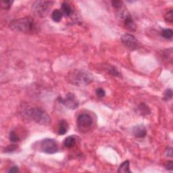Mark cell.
Instances as JSON below:
<instances>
[{
  "label": "cell",
  "instance_id": "8992f818",
  "mask_svg": "<svg viewBox=\"0 0 173 173\" xmlns=\"http://www.w3.org/2000/svg\"><path fill=\"white\" fill-rule=\"evenodd\" d=\"M41 151L48 154H53L58 151V146L56 141L52 139H45L41 142Z\"/></svg>",
  "mask_w": 173,
  "mask_h": 173
},
{
  "label": "cell",
  "instance_id": "5b68a950",
  "mask_svg": "<svg viewBox=\"0 0 173 173\" xmlns=\"http://www.w3.org/2000/svg\"><path fill=\"white\" fill-rule=\"evenodd\" d=\"M58 101L59 103H61V104H63L67 108L70 109V110H75L77 109L79 103L78 101L76 98V96L73 94V93H69L68 94L66 95L65 98H62V97L59 96L58 98Z\"/></svg>",
  "mask_w": 173,
  "mask_h": 173
},
{
  "label": "cell",
  "instance_id": "e0dca14e",
  "mask_svg": "<svg viewBox=\"0 0 173 173\" xmlns=\"http://www.w3.org/2000/svg\"><path fill=\"white\" fill-rule=\"evenodd\" d=\"M172 30L171 29H163L161 32V35L166 39H170L172 37Z\"/></svg>",
  "mask_w": 173,
  "mask_h": 173
},
{
  "label": "cell",
  "instance_id": "603a6c76",
  "mask_svg": "<svg viewBox=\"0 0 173 173\" xmlns=\"http://www.w3.org/2000/svg\"><path fill=\"white\" fill-rule=\"evenodd\" d=\"M112 5L116 10H120L123 8V3L121 1H112Z\"/></svg>",
  "mask_w": 173,
  "mask_h": 173
},
{
  "label": "cell",
  "instance_id": "d4e9b609",
  "mask_svg": "<svg viewBox=\"0 0 173 173\" xmlns=\"http://www.w3.org/2000/svg\"><path fill=\"white\" fill-rule=\"evenodd\" d=\"M109 72H110V74H112V76H115V77H119V72H118L115 68H111L109 70Z\"/></svg>",
  "mask_w": 173,
  "mask_h": 173
},
{
  "label": "cell",
  "instance_id": "30bf717a",
  "mask_svg": "<svg viewBox=\"0 0 173 173\" xmlns=\"http://www.w3.org/2000/svg\"><path fill=\"white\" fill-rule=\"evenodd\" d=\"M133 135L136 138H143L147 135L146 128L141 124L134 127L133 129Z\"/></svg>",
  "mask_w": 173,
  "mask_h": 173
},
{
  "label": "cell",
  "instance_id": "8fae6325",
  "mask_svg": "<svg viewBox=\"0 0 173 173\" xmlns=\"http://www.w3.org/2000/svg\"><path fill=\"white\" fill-rule=\"evenodd\" d=\"M61 11L62 14H63V15L69 16L73 12V10H72L71 6L68 3L63 2L61 6Z\"/></svg>",
  "mask_w": 173,
  "mask_h": 173
},
{
  "label": "cell",
  "instance_id": "2e32d148",
  "mask_svg": "<svg viewBox=\"0 0 173 173\" xmlns=\"http://www.w3.org/2000/svg\"><path fill=\"white\" fill-rule=\"evenodd\" d=\"M138 110H139V113L141 115H147L150 113V110L148 108L146 104H145L144 103H141V104L138 107Z\"/></svg>",
  "mask_w": 173,
  "mask_h": 173
},
{
  "label": "cell",
  "instance_id": "9a60e30c",
  "mask_svg": "<svg viewBox=\"0 0 173 173\" xmlns=\"http://www.w3.org/2000/svg\"><path fill=\"white\" fill-rule=\"evenodd\" d=\"M76 143V139L74 136H69L66 138L64 141V145L66 148H71Z\"/></svg>",
  "mask_w": 173,
  "mask_h": 173
},
{
  "label": "cell",
  "instance_id": "ffe728a7",
  "mask_svg": "<svg viewBox=\"0 0 173 173\" xmlns=\"http://www.w3.org/2000/svg\"><path fill=\"white\" fill-rule=\"evenodd\" d=\"M165 20L167 22L172 23L173 22V11L171 10L170 11H168L164 16Z\"/></svg>",
  "mask_w": 173,
  "mask_h": 173
},
{
  "label": "cell",
  "instance_id": "9c48e42d",
  "mask_svg": "<svg viewBox=\"0 0 173 173\" xmlns=\"http://www.w3.org/2000/svg\"><path fill=\"white\" fill-rule=\"evenodd\" d=\"M93 124L92 117L86 115V114H82L80 115L77 118V124L78 127L82 129H87L91 127Z\"/></svg>",
  "mask_w": 173,
  "mask_h": 173
},
{
  "label": "cell",
  "instance_id": "4316f807",
  "mask_svg": "<svg viewBox=\"0 0 173 173\" xmlns=\"http://www.w3.org/2000/svg\"><path fill=\"white\" fill-rule=\"evenodd\" d=\"M18 171H19L18 168V167H16V166H14V167H12L10 169V170L8 171V172H18Z\"/></svg>",
  "mask_w": 173,
  "mask_h": 173
},
{
  "label": "cell",
  "instance_id": "4fadbf2b",
  "mask_svg": "<svg viewBox=\"0 0 173 173\" xmlns=\"http://www.w3.org/2000/svg\"><path fill=\"white\" fill-rule=\"evenodd\" d=\"M130 162L129 160H126L123 162L122 164H120L119 169H118V172L121 173H130L131 171L129 168Z\"/></svg>",
  "mask_w": 173,
  "mask_h": 173
},
{
  "label": "cell",
  "instance_id": "5bb4252c",
  "mask_svg": "<svg viewBox=\"0 0 173 173\" xmlns=\"http://www.w3.org/2000/svg\"><path fill=\"white\" fill-rule=\"evenodd\" d=\"M62 16H63V14H62V11L60 10H54L52 13H51V18L56 22H59L61 21Z\"/></svg>",
  "mask_w": 173,
  "mask_h": 173
},
{
  "label": "cell",
  "instance_id": "cb8c5ba5",
  "mask_svg": "<svg viewBox=\"0 0 173 173\" xmlns=\"http://www.w3.org/2000/svg\"><path fill=\"white\" fill-rule=\"evenodd\" d=\"M96 95L100 98H103L106 95V92L102 88H98L96 90Z\"/></svg>",
  "mask_w": 173,
  "mask_h": 173
},
{
  "label": "cell",
  "instance_id": "7402d4cb",
  "mask_svg": "<svg viewBox=\"0 0 173 173\" xmlns=\"http://www.w3.org/2000/svg\"><path fill=\"white\" fill-rule=\"evenodd\" d=\"M18 148V145L16 144H12L9 145L7 146V147L5 149V152L6 153H10V152H13L15 150H16V149Z\"/></svg>",
  "mask_w": 173,
  "mask_h": 173
},
{
  "label": "cell",
  "instance_id": "d6986e66",
  "mask_svg": "<svg viewBox=\"0 0 173 173\" xmlns=\"http://www.w3.org/2000/svg\"><path fill=\"white\" fill-rule=\"evenodd\" d=\"M172 98V89H168L164 92L163 99L164 100H165V101H168V100L171 99Z\"/></svg>",
  "mask_w": 173,
  "mask_h": 173
},
{
  "label": "cell",
  "instance_id": "52a82bcc",
  "mask_svg": "<svg viewBox=\"0 0 173 173\" xmlns=\"http://www.w3.org/2000/svg\"><path fill=\"white\" fill-rule=\"evenodd\" d=\"M122 8L119 10H120V12L119 14V16L120 18L124 20V26H125V28L131 31L136 30V24L135 23L131 14L127 11H126V10H124Z\"/></svg>",
  "mask_w": 173,
  "mask_h": 173
},
{
  "label": "cell",
  "instance_id": "7c38bea8",
  "mask_svg": "<svg viewBox=\"0 0 173 173\" xmlns=\"http://www.w3.org/2000/svg\"><path fill=\"white\" fill-rule=\"evenodd\" d=\"M68 130V124L65 120L60 121V124H59L58 127V133L60 135H63L67 133Z\"/></svg>",
  "mask_w": 173,
  "mask_h": 173
},
{
  "label": "cell",
  "instance_id": "44dd1931",
  "mask_svg": "<svg viewBox=\"0 0 173 173\" xmlns=\"http://www.w3.org/2000/svg\"><path fill=\"white\" fill-rule=\"evenodd\" d=\"M12 3H13V2L8 1V0H7V1H2L1 6L3 9L9 10L10 8H11Z\"/></svg>",
  "mask_w": 173,
  "mask_h": 173
},
{
  "label": "cell",
  "instance_id": "277c9868",
  "mask_svg": "<svg viewBox=\"0 0 173 173\" xmlns=\"http://www.w3.org/2000/svg\"><path fill=\"white\" fill-rule=\"evenodd\" d=\"M54 4L51 1H37L32 6V12L39 17H45L47 15L51 7Z\"/></svg>",
  "mask_w": 173,
  "mask_h": 173
},
{
  "label": "cell",
  "instance_id": "ac0fdd59",
  "mask_svg": "<svg viewBox=\"0 0 173 173\" xmlns=\"http://www.w3.org/2000/svg\"><path fill=\"white\" fill-rule=\"evenodd\" d=\"M9 139L13 143H16L20 140L19 137L17 135V134L14 132V131H11L9 135Z\"/></svg>",
  "mask_w": 173,
  "mask_h": 173
},
{
  "label": "cell",
  "instance_id": "484cf974",
  "mask_svg": "<svg viewBox=\"0 0 173 173\" xmlns=\"http://www.w3.org/2000/svg\"><path fill=\"white\" fill-rule=\"evenodd\" d=\"M165 168L168 171H172V161H168L165 163L164 164Z\"/></svg>",
  "mask_w": 173,
  "mask_h": 173
},
{
  "label": "cell",
  "instance_id": "ba28073f",
  "mask_svg": "<svg viewBox=\"0 0 173 173\" xmlns=\"http://www.w3.org/2000/svg\"><path fill=\"white\" fill-rule=\"evenodd\" d=\"M121 41L125 46L131 50H136L139 48V41L133 34H124L121 37Z\"/></svg>",
  "mask_w": 173,
  "mask_h": 173
},
{
  "label": "cell",
  "instance_id": "6da1fadb",
  "mask_svg": "<svg viewBox=\"0 0 173 173\" xmlns=\"http://www.w3.org/2000/svg\"><path fill=\"white\" fill-rule=\"evenodd\" d=\"M10 27L16 32L22 33H33L37 29L34 20L29 16L12 20L10 24Z\"/></svg>",
  "mask_w": 173,
  "mask_h": 173
},
{
  "label": "cell",
  "instance_id": "3957f363",
  "mask_svg": "<svg viewBox=\"0 0 173 173\" xmlns=\"http://www.w3.org/2000/svg\"><path fill=\"white\" fill-rule=\"evenodd\" d=\"M70 78L72 83L78 86L87 85L93 81L91 74L81 70H76L71 74Z\"/></svg>",
  "mask_w": 173,
  "mask_h": 173
},
{
  "label": "cell",
  "instance_id": "7a4b0ae2",
  "mask_svg": "<svg viewBox=\"0 0 173 173\" xmlns=\"http://www.w3.org/2000/svg\"><path fill=\"white\" fill-rule=\"evenodd\" d=\"M26 115L29 118L41 125H48L51 123V118L48 114L39 108H30L27 111Z\"/></svg>",
  "mask_w": 173,
  "mask_h": 173
}]
</instances>
